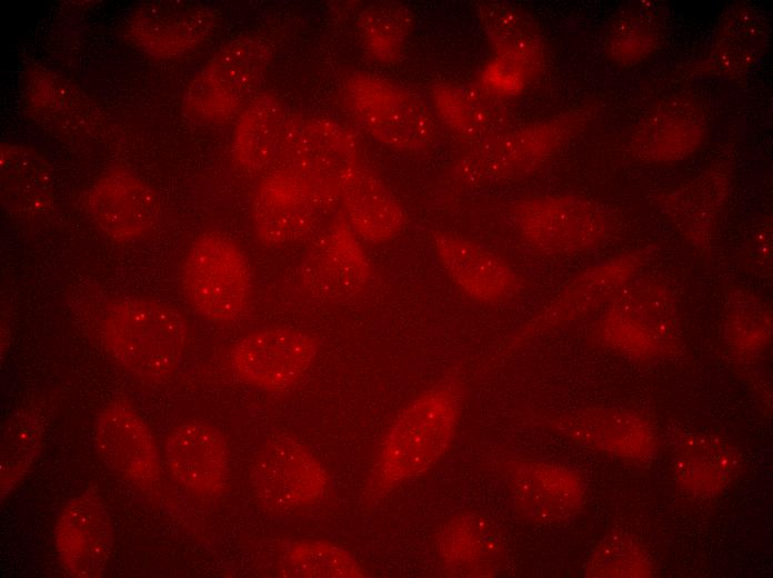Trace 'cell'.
Masks as SVG:
<instances>
[{
  "label": "cell",
  "mask_w": 773,
  "mask_h": 578,
  "mask_svg": "<svg viewBox=\"0 0 773 578\" xmlns=\"http://www.w3.org/2000/svg\"><path fill=\"white\" fill-rule=\"evenodd\" d=\"M462 402L463 390L454 379L443 380L410 401L379 445L369 495L382 497L436 465L453 441Z\"/></svg>",
  "instance_id": "cell-1"
},
{
  "label": "cell",
  "mask_w": 773,
  "mask_h": 578,
  "mask_svg": "<svg viewBox=\"0 0 773 578\" xmlns=\"http://www.w3.org/2000/svg\"><path fill=\"white\" fill-rule=\"evenodd\" d=\"M108 351L137 376L158 379L180 363L189 338L183 315L152 299L130 297L112 302L102 319Z\"/></svg>",
  "instance_id": "cell-2"
},
{
  "label": "cell",
  "mask_w": 773,
  "mask_h": 578,
  "mask_svg": "<svg viewBox=\"0 0 773 578\" xmlns=\"http://www.w3.org/2000/svg\"><path fill=\"white\" fill-rule=\"evenodd\" d=\"M359 143L343 124L325 117L289 118L271 169L291 176L321 209L340 202L343 181L360 163Z\"/></svg>",
  "instance_id": "cell-3"
},
{
  "label": "cell",
  "mask_w": 773,
  "mask_h": 578,
  "mask_svg": "<svg viewBox=\"0 0 773 578\" xmlns=\"http://www.w3.org/2000/svg\"><path fill=\"white\" fill-rule=\"evenodd\" d=\"M272 56L270 43L258 36H242L225 43L189 83L183 109L202 123L231 119L253 98Z\"/></svg>",
  "instance_id": "cell-4"
},
{
  "label": "cell",
  "mask_w": 773,
  "mask_h": 578,
  "mask_svg": "<svg viewBox=\"0 0 773 578\" xmlns=\"http://www.w3.org/2000/svg\"><path fill=\"white\" fill-rule=\"evenodd\" d=\"M344 101L355 122L373 140L391 149L420 151L436 137L432 108L390 80L354 73L344 83Z\"/></svg>",
  "instance_id": "cell-5"
},
{
  "label": "cell",
  "mask_w": 773,
  "mask_h": 578,
  "mask_svg": "<svg viewBox=\"0 0 773 578\" xmlns=\"http://www.w3.org/2000/svg\"><path fill=\"white\" fill-rule=\"evenodd\" d=\"M187 300L204 319L231 322L249 305L252 292L250 263L229 237L207 232L190 246L182 266Z\"/></svg>",
  "instance_id": "cell-6"
},
{
  "label": "cell",
  "mask_w": 773,
  "mask_h": 578,
  "mask_svg": "<svg viewBox=\"0 0 773 578\" xmlns=\"http://www.w3.org/2000/svg\"><path fill=\"white\" fill-rule=\"evenodd\" d=\"M578 123L570 116L504 130L475 143L454 163L450 179L458 187L480 188L523 177L544 163Z\"/></svg>",
  "instance_id": "cell-7"
},
{
  "label": "cell",
  "mask_w": 773,
  "mask_h": 578,
  "mask_svg": "<svg viewBox=\"0 0 773 578\" xmlns=\"http://www.w3.org/2000/svg\"><path fill=\"white\" fill-rule=\"evenodd\" d=\"M250 482L267 509L290 514L320 502L327 494L329 478L321 461L304 445L283 437L260 450L251 468Z\"/></svg>",
  "instance_id": "cell-8"
},
{
  "label": "cell",
  "mask_w": 773,
  "mask_h": 578,
  "mask_svg": "<svg viewBox=\"0 0 773 578\" xmlns=\"http://www.w3.org/2000/svg\"><path fill=\"white\" fill-rule=\"evenodd\" d=\"M519 235L548 252L569 253L590 249L604 235L599 208L575 196H550L518 203L511 213Z\"/></svg>",
  "instance_id": "cell-9"
},
{
  "label": "cell",
  "mask_w": 773,
  "mask_h": 578,
  "mask_svg": "<svg viewBox=\"0 0 773 578\" xmlns=\"http://www.w3.org/2000/svg\"><path fill=\"white\" fill-rule=\"evenodd\" d=\"M372 277L370 260L351 226L339 218L320 235L299 271V283L321 302H342L363 293Z\"/></svg>",
  "instance_id": "cell-10"
},
{
  "label": "cell",
  "mask_w": 773,
  "mask_h": 578,
  "mask_svg": "<svg viewBox=\"0 0 773 578\" xmlns=\"http://www.w3.org/2000/svg\"><path fill=\"white\" fill-rule=\"evenodd\" d=\"M318 355V340L293 328H267L243 337L233 347L231 366L248 385L267 391L295 386Z\"/></svg>",
  "instance_id": "cell-11"
},
{
  "label": "cell",
  "mask_w": 773,
  "mask_h": 578,
  "mask_svg": "<svg viewBox=\"0 0 773 578\" xmlns=\"http://www.w3.org/2000/svg\"><path fill=\"white\" fill-rule=\"evenodd\" d=\"M504 478L513 510L529 522L562 524L574 518L584 505V481L566 467L519 460L506 465Z\"/></svg>",
  "instance_id": "cell-12"
},
{
  "label": "cell",
  "mask_w": 773,
  "mask_h": 578,
  "mask_svg": "<svg viewBox=\"0 0 773 578\" xmlns=\"http://www.w3.org/2000/svg\"><path fill=\"white\" fill-rule=\"evenodd\" d=\"M431 243L445 275L472 300L501 305L522 292L514 268L482 245L449 231H436Z\"/></svg>",
  "instance_id": "cell-13"
},
{
  "label": "cell",
  "mask_w": 773,
  "mask_h": 578,
  "mask_svg": "<svg viewBox=\"0 0 773 578\" xmlns=\"http://www.w3.org/2000/svg\"><path fill=\"white\" fill-rule=\"evenodd\" d=\"M638 289L608 309L600 322V338L622 353L655 358L671 351L674 342L671 306L656 289Z\"/></svg>",
  "instance_id": "cell-14"
},
{
  "label": "cell",
  "mask_w": 773,
  "mask_h": 578,
  "mask_svg": "<svg viewBox=\"0 0 773 578\" xmlns=\"http://www.w3.org/2000/svg\"><path fill=\"white\" fill-rule=\"evenodd\" d=\"M217 18L211 7L199 2L144 1L131 12L127 32L147 53L174 58L202 42L213 30Z\"/></svg>",
  "instance_id": "cell-15"
},
{
  "label": "cell",
  "mask_w": 773,
  "mask_h": 578,
  "mask_svg": "<svg viewBox=\"0 0 773 578\" xmlns=\"http://www.w3.org/2000/svg\"><path fill=\"white\" fill-rule=\"evenodd\" d=\"M54 545L70 576L92 578L104 571L112 552L113 529L100 497L86 492L64 506L56 521Z\"/></svg>",
  "instance_id": "cell-16"
},
{
  "label": "cell",
  "mask_w": 773,
  "mask_h": 578,
  "mask_svg": "<svg viewBox=\"0 0 773 578\" xmlns=\"http://www.w3.org/2000/svg\"><path fill=\"white\" fill-rule=\"evenodd\" d=\"M84 206L96 225L119 241H133L149 233L159 219L154 192L135 175L116 168L88 190Z\"/></svg>",
  "instance_id": "cell-17"
},
{
  "label": "cell",
  "mask_w": 773,
  "mask_h": 578,
  "mask_svg": "<svg viewBox=\"0 0 773 578\" xmlns=\"http://www.w3.org/2000/svg\"><path fill=\"white\" fill-rule=\"evenodd\" d=\"M94 445L103 462L140 487L159 481L160 459L151 430L129 405L114 401L99 413Z\"/></svg>",
  "instance_id": "cell-18"
},
{
  "label": "cell",
  "mask_w": 773,
  "mask_h": 578,
  "mask_svg": "<svg viewBox=\"0 0 773 578\" xmlns=\"http://www.w3.org/2000/svg\"><path fill=\"white\" fill-rule=\"evenodd\" d=\"M165 458L173 478L191 492L215 497L229 479V451L223 435L203 421L174 428L165 442Z\"/></svg>",
  "instance_id": "cell-19"
},
{
  "label": "cell",
  "mask_w": 773,
  "mask_h": 578,
  "mask_svg": "<svg viewBox=\"0 0 773 578\" xmlns=\"http://www.w3.org/2000/svg\"><path fill=\"white\" fill-rule=\"evenodd\" d=\"M554 426L578 445L625 459L643 461L656 449L650 423L626 410L581 409L559 417Z\"/></svg>",
  "instance_id": "cell-20"
},
{
  "label": "cell",
  "mask_w": 773,
  "mask_h": 578,
  "mask_svg": "<svg viewBox=\"0 0 773 578\" xmlns=\"http://www.w3.org/2000/svg\"><path fill=\"white\" fill-rule=\"evenodd\" d=\"M321 209L288 173L270 169L260 181L252 202V220L265 245H285L303 239L315 228Z\"/></svg>",
  "instance_id": "cell-21"
},
{
  "label": "cell",
  "mask_w": 773,
  "mask_h": 578,
  "mask_svg": "<svg viewBox=\"0 0 773 578\" xmlns=\"http://www.w3.org/2000/svg\"><path fill=\"white\" fill-rule=\"evenodd\" d=\"M443 571L453 577L496 575L502 559L498 528L475 514H462L445 521L435 538Z\"/></svg>",
  "instance_id": "cell-22"
},
{
  "label": "cell",
  "mask_w": 773,
  "mask_h": 578,
  "mask_svg": "<svg viewBox=\"0 0 773 578\" xmlns=\"http://www.w3.org/2000/svg\"><path fill=\"white\" fill-rule=\"evenodd\" d=\"M741 466L737 449L713 435L684 434L674 450L675 479L685 494L696 498L721 495L739 476Z\"/></svg>",
  "instance_id": "cell-23"
},
{
  "label": "cell",
  "mask_w": 773,
  "mask_h": 578,
  "mask_svg": "<svg viewBox=\"0 0 773 578\" xmlns=\"http://www.w3.org/2000/svg\"><path fill=\"white\" fill-rule=\"evenodd\" d=\"M340 202L355 235L371 243H384L400 235L405 216L398 200L361 162L347 175Z\"/></svg>",
  "instance_id": "cell-24"
},
{
  "label": "cell",
  "mask_w": 773,
  "mask_h": 578,
  "mask_svg": "<svg viewBox=\"0 0 773 578\" xmlns=\"http://www.w3.org/2000/svg\"><path fill=\"white\" fill-rule=\"evenodd\" d=\"M289 117L282 101L271 94L254 97L241 111L232 137L235 163L245 171L259 172L274 165Z\"/></svg>",
  "instance_id": "cell-25"
},
{
  "label": "cell",
  "mask_w": 773,
  "mask_h": 578,
  "mask_svg": "<svg viewBox=\"0 0 773 578\" xmlns=\"http://www.w3.org/2000/svg\"><path fill=\"white\" fill-rule=\"evenodd\" d=\"M481 28L493 50V59L526 81L542 68L543 44L532 24L511 4L485 1L478 4Z\"/></svg>",
  "instance_id": "cell-26"
},
{
  "label": "cell",
  "mask_w": 773,
  "mask_h": 578,
  "mask_svg": "<svg viewBox=\"0 0 773 578\" xmlns=\"http://www.w3.org/2000/svg\"><path fill=\"white\" fill-rule=\"evenodd\" d=\"M430 94L438 118L474 144L504 131L508 114L502 100L481 88L444 83L434 86Z\"/></svg>",
  "instance_id": "cell-27"
},
{
  "label": "cell",
  "mask_w": 773,
  "mask_h": 578,
  "mask_svg": "<svg viewBox=\"0 0 773 578\" xmlns=\"http://www.w3.org/2000/svg\"><path fill=\"white\" fill-rule=\"evenodd\" d=\"M614 262L591 268L565 286L528 323L522 335L535 333L578 320L600 305L614 290Z\"/></svg>",
  "instance_id": "cell-28"
},
{
  "label": "cell",
  "mask_w": 773,
  "mask_h": 578,
  "mask_svg": "<svg viewBox=\"0 0 773 578\" xmlns=\"http://www.w3.org/2000/svg\"><path fill=\"white\" fill-rule=\"evenodd\" d=\"M280 574L294 578H361L367 571L343 547L324 540L290 545L280 561Z\"/></svg>",
  "instance_id": "cell-29"
},
{
  "label": "cell",
  "mask_w": 773,
  "mask_h": 578,
  "mask_svg": "<svg viewBox=\"0 0 773 578\" xmlns=\"http://www.w3.org/2000/svg\"><path fill=\"white\" fill-rule=\"evenodd\" d=\"M411 29L412 16L399 3L372 6L362 13L359 22L363 49L381 63H392L402 56Z\"/></svg>",
  "instance_id": "cell-30"
},
{
  "label": "cell",
  "mask_w": 773,
  "mask_h": 578,
  "mask_svg": "<svg viewBox=\"0 0 773 578\" xmlns=\"http://www.w3.org/2000/svg\"><path fill=\"white\" fill-rule=\"evenodd\" d=\"M653 568L647 551L622 532L608 534L586 564V577H649Z\"/></svg>",
  "instance_id": "cell-31"
},
{
  "label": "cell",
  "mask_w": 773,
  "mask_h": 578,
  "mask_svg": "<svg viewBox=\"0 0 773 578\" xmlns=\"http://www.w3.org/2000/svg\"><path fill=\"white\" fill-rule=\"evenodd\" d=\"M41 440L39 428L18 427L17 431L6 434L4 448L1 458V492L8 490V486L14 485L32 462Z\"/></svg>",
  "instance_id": "cell-32"
}]
</instances>
